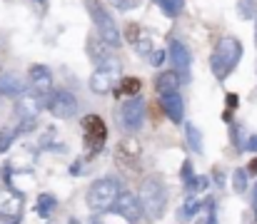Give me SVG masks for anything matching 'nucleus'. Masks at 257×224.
Returning a JSON list of instances; mask_svg holds the SVG:
<instances>
[{
    "instance_id": "a211bd4d",
    "label": "nucleus",
    "mask_w": 257,
    "mask_h": 224,
    "mask_svg": "<svg viewBox=\"0 0 257 224\" xmlns=\"http://www.w3.org/2000/svg\"><path fill=\"white\" fill-rule=\"evenodd\" d=\"M87 53H90V58H92L95 63H102L105 58L112 55V48H110L105 40L97 38V40H90V43H87Z\"/></svg>"
},
{
    "instance_id": "412c9836",
    "label": "nucleus",
    "mask_w": 257,
    "mask_h": 224,
    "mask_svg": "<svg viewBox=\"0 0 257 224\" xmlns=\"http://www.w3.org/2000/svg\"><path fill=\"white\" fill-rule=\"evenodd\" d=\"M140 92V80L138 77H125L120 82V87L115 90V95H127V97H135Z\"/></svg>"
},
{
    "instance_id": "473e14b6",
    "label": "nucleus",
    "mask_w": 257,
    "mask_h": 224,
    "mask_svg": "<svg viewBox=\"0 0 257 224\" xmlns=\"http://www.w3.org/2000/svg\"><path fill=\"white\" fill-rule=\"evenodd\" d=\"M138 5V0H117V8L120 10H130V8H135Z\"/></svg>"
},
{
    "instance_id": "f8f14e48",
    "label": "nucleus",
    "mask_w": 257,
    "mask_h": 224,
    "mask_svg": "<svg viewBox=\"0 0 257 224\" xmlns=\"http://www.w3.org/2000/svg\"><path fill=\"white\" fill-rule=\"evenodd\" d=\"M23 214V197L13 189H0V217L8 222H18Z\"/></svg>"
},
{
    "instance_id": "4be33fe9",
    "label": "nucleus",
    "mask_w": 257,
    "mask_h": 224,
    "mask_svg": "<svg viewBox=\"0 0 257 224\" xmlns=\"http://www.w3.org/2000/svg\"><path fill=\"white\" fill-rule=\"evenodd\" d=\"M160 8H163V13L168 15V18H177L182 10H185V0H155Z\"/></svg>"
},
{
    "instance_id": "6e6552de",
    "label": "nucleus",
    "mask_w": 257,
    "mask_h": 224,
    "mask_svg": "<svg viewBox=\"0 0 257 224\" xmlns=\"http://www.w3.org/2000/svg\"><path fill=\"white\" fill-rule=\"evenodd\" d=\"M170 63H172V73L177 75L180 82H190V65H192V58H190V50L180 43V40H172L170 43Z\"/></svg>"
},
{
    "instance_id": "e433bc0d",
    "label": "nucleus",
    "mask_w": 257,
    "mask_h": 224,
    "mask_svg": "<svg viewBox=\"0 0 257 224\" xmlns=\"http://www.w3.org/2000/svg\"><path fill=\"white\" fill-rule=\"evenodd\" d=\"M255 40H257V15H255Z\"/></svg>"
},
{
    "instance_id": "f03ea898",
    "label": "nucleus",
    "mask_w": 257,
    "mask_h": 224,
    "mask_svg": "<svg viewBox=\"0 0 257 224\" xmlns=\"http://www.w3.org/2000/svg\"><path fill=\"white\" fill-rule=\"evenodd\" d=\"M85 8H87V13H90V18H92V23H95V28H97L100 40H105L112 50L120 48V43H122L120 28L115 25V20H112V15L105 10V5L97 3V0H87Z\"/></svg>"
},
{
    "instance_id": "9d476101",
    "label": "nucleus",
    "mask_w": 257,
    "mask_h": 224,
    "mask_svg": "<svg viewBox=\"0 0 257 224\" xmlns=\"http://www.w3.org/2000/svg\"><path fill=\"white\" fill-rule=\"evenodd\" d=\"M143 122H145V100L135 95L122 105V125L130 132H138L143 130Z\"/></svg>"
},
{
    "instance_id": "cd10ccee",
    "label": "nucleus",
    "mask_w": 257,
    "mask_h": 224,
    "mask_svg": "<svg viewBox=\"0 0 257 224\" xmlns=\"http://www.w3.org/2000/svg\"><path fill=\"white\" fill-rule=\"evenodd\" d=\"M207 187V177H192L190 182H187V189L190 192H202Z\"/></svg>"
},
{
    "instance_id": "1a4fd4ad",
    "label": "nucleus",
    "mask_w": 257,
    "mask_h": 224,
    "mask_svg": "<svg viewBox=\"0 0 257 224\" xmlns=\"http://www.w3.org/2000/svg\"><path fill=\"white\" fill-rule=\"evenodd\" d=\"M43 107H45V95H40V92H35V90H25V92L18 97L15 112H18L20 120H38V115H40Z\"/></svg>"
},
{
    "instance_id": "72a5a7b5",
    "label": "nucleus",
    "mask_w": 257,
    "mask_h": 224,
    "mask_svg": "<svg viewBox=\"0 0 257 224\" xmlns=\"http://www.w3.org/2000/svg\"><path fill=\"white\" fill-rule=\"evenodd\" d=\"M242 149H252V152H257V135H250L247 137V142H245V147Z\"/></svg>"
},
{
    "instance_id": "2eb2a0df",
    "label": "nucleus",
    "mask_w": 257,
    "mask_h": 224,
    "mask_svg": "<svg viewBox=\"0 0 257 224\" xmlns=\"http://www.w3.org/2000/svg\"><path fill=\"white\" fill-rule=\"evenodd\" d=\"M25 80L18 73H3L0 75V95L5 97H20L25 92Z\"/></svg>"
},
{
    "instance_id": "0eeeda50",
    "label": "nucleus",
    "mask_w": 257,
    "mask_h": 224,
    "mask_svg": "<svg viewBox=\"0 0 257 224\" xmlns=\"http://www.w3.org/2000/svg\"><path fill=\"white\" fill-rule=\"evenodd\" d=\"M83 137H85V147L92 154L102 149L105 137H107V127H105L102 117H97V115H85L83 117Z\"/></svg>"
},
{
    "instance_id": "7c9ffc66",
    "label": "nucleus",
    "mask_w": 257,
    "mask_h": 224,
    "mask_svg": "<svg viewBox=\"0 0 257 224\" xmlns=\"http://www.w3.org/2000/svg\"><path fill=\"white\" fill-rule=\"evenodd\" d=\"M192 177H195V174H192V164H190V162H185V164H182V179H185V184H187Z\"/></svg>"
},
{
    "instance_id": "b1692460",
    "label": "nucleus",
    "mask_w": 257,
    "mask_h": 224,
    "mask_svg": "<svg viewBox=\"0 0 257 224\" xmlns=\"http://www.w3.org/2000/svg\"><path fill=\"white\" fill-rule=\"evenodd\" d=\"M237 15L242 20H252V15H257V3L255 0H237Z\"/></svg>"
},
{
    "instance_id": "6ab92c4d",
    "label": "nucleus",
    "mask_w": 257,
    "mask_h": 224,
    "mask_svg": "<svg viewBox=\"0 0 257 224\" xmlns=\"http://www.w3.org/2000/svg\"><path fill=\"white\" fill-rule=\"evenodd\" d=\"M185 140H187V145H190V149L192 152H202V135H200V130L192 125V122H187L185 125Z\"/></svg>"
},
{
    "instance_id": "58836bf2",
    "label": "nucleus",
    "mask_w": 257,
    "mask_h": 224,
    "mask_svg": "<svg viewBox=\"0 0 257 224\" xmlns=\"http://www.w3.org/2000/svg\"><path fill=\"white\" fill-rule=\"evenodd\" d=\"M255 204H257V187H255Z\"/></svg>"
},
{
    "instance_id": "20e7f679",
    "label": "nucleus",
    "mask_w": 257,
    "mask_h": 224,
    "mask_svg": "<svg viewBox=\"0 0 257 224\" xmlns=\"http://www.w3.org/2000/svg\"><path fill=\"white\" fill-rule=\"evenodd\" d=\"M117 194H120V187L115 179H97L87 189V207L92 212H107L112 202L117 199Z\"/></svg>"
},
{
    "instance_id": "4c0bfd02",
    "label": "nucleus",
    "mask_w": 257,
    "mask_h": 224,
    "mask_svg": "<svg viewBox=\"0 0 257 224\" xmlns=\"http://www.w3.org/2000/svg\"><path fill=\"white\" fill-rule=\"evenodd\" d=\"M38 3H40V5H48V0H38Z\"/></svg>"
},
{
    "instance_id": "c85d7f7f",
    "label": "nucleus",
    "mask_w": 257,
    "mask_h": 224,
    "mask_svg": "<svg viewBox=\"0 0 257 224\" xmlns=\"http://www.w3.org/2000/svg\"><path fill=\"white\" fill-rule=\"evenodd\" d=\"M125 38H127L130 43H135V40L140 38V28H138V25H127V30H125Z\"/></svg>"
},
{
    "instance_id": "c9c22d12",
    "label": "nucleus",
    "mask_w": 257,
    "mask_h": 224,
    "mask_svg": "<svg viewBox=\"0 0 257 224\" xmlns=\"http://www.w3.org/2000/svg\"><path fill=\"white\" fill-rule=\"evenodd\" d=\"M247 169H250V172H252V174H257V159H252V162H250V164H247Z\"/></svg>"
},
{
    "instance_id": "a19ab883",
    "label": "nucleus",
    "mask_w": 257,
    "mask_h": 224,
    "mask_svg": "<svg viewBox=\"0 0 257 224\" xmlns=\"http://www.w3.org/2000/svg\"><path fill=\"white\" fill-rule=\"evenodd\" d=\"M92 224H95V222H92Z\"/></svg>"
},
{
    "instance_id": "5701e85b",
    "label": "nucleus",
    "mask_w": 257,
    "mask_h": 224,
    "mask_svg": "<svg viewBox=\"0 0 257 224\" xmlns=\"http://www.w3.org/2000/svg\"><path fill=\"white\" fill-rule=\"evenodd\" d=\"M55 207H58V199H55L53 194H40V197H38V214H40V217H48Z\"/></svg>"
},
{
    "instance_id": "39448f33",
    "label": "nucleus",
    "mask_w": 257,
    "mask_h": 224,
    "mask_svg": "<svg viewBox=\"0 0 257 224\" xmlns=\"http://www.w3.org/2000/svg\"><path fill=\"white\" fill-rule=\"evenodd\" d=\"M122 73V63L117 58H105L102 63H97V70L90 75V90L97 95H107L115 85V77Z\"/></svg>"
},
{
    "instance_id": "7ed1b4c3",
    "label": "nucleus",
    "mask_w": 257,
    "mask_h": 224,
    "mask_svg": "<svg viewBox=\"0 0 257 224\" xmlns=\"http://www.w3.org/2000/svg\"><path fill=\"white\" fill-rule=\"evenodd\" d=\"M138 202H140V209L150 219H160L165 214V207H168V192L158 179H145L143 187H140Z\"/></svg>"
},
{
    "instance_id": "423d86ee",
    "label": "nucleus",
    "mask_w": 257,
    "mask_h": 224,
    "mask_svg": "<svg viewBox=\"0 0 257 224\" xmlns=\"http://www.w3.org/2000/svg\"><path fill=\"white\" fill-rule=\"evenodd\" d=\"M45 107L50 110L53 117H58V120H70V117L78 112V100H75V95L68 92V90H55V92L45 100Z\"/></svg>"
},
{
    "instance_id": "f704fd0d",
    "label": "nucleus",
    "mask_w": 257,
    "mask_h": 224,
    "mask_svg": "<svg viewBox=\"0 0 257 224\" xmlns=\"http://www.w3.org/2000/svg\"><path fill=\"white\" fill-rule=\"evenodd\" d=\"M215 182H217V184H220V187H225V174H222V172H220V169H217V172H215Z\"/></svg>"
},
{
    "instance_id": "4468645a",
    "label": "nucleus",
    "mask_w": 257,
    "mask_h": 224,
    "mask_svg": "<svg viewBox=\"0 0 257 224\" xmlns=\"http://www.w3.org/2000/svg\"><path fill=\"white\" fill-rule=\"evenodd\" d=\"M160 102H163V112L170 117L172 122H182V117H185V102H182L180 92L160 95Z\"/></svg>"
},
{
    "instance_id": "393cba45",
    "label": "nucleus",
    "mask_w": 257,
    "mask_h": 224,
    "mask_svg": "<svg viewBox=\"0 0 257 224\" xmlns=\"http://www.w3.org/2000/svg\"><path fill=\"white\" fill-rule=\"evenodd\" d=\"M232 189L237 194H245L247 192V172L245 169H235L232 172Z\"/></svg>"
},
{
    "instance_id": "f257e3e1",
    "label": "nucleus",
    "mask_w": 257,
    "mask_h": 224,
    "mask_svg": "<svg viewBox=\"0 0 257 224\" xmlns=\"http://www.w3.org/2000/svg\"><path fill=\"white\" fill-rule=\"evenodd\" d=\"M240 58H242V43H240L237 38H232V35H225V38L215 45V53H212V58H210V70L222 82V80H227L230 73L237 68Z\"/></svg>"
},
{
    "instance_id": "c756f323",
    "label": "nucleus",
    "mask_w": 257,
    "mask_h": 224,
    "mask_svg": "<svg viewBox=\"0 0 257 224\" xmlns=\"http://www.w3.org/2000/svg\"><path fill=\"white\" fill-rule=\"evenodd\" d=\"M150 63H153L155 68H160V65L165 63V53H163V50H155V53H150Z\"/></svg>"
},
{
    "instance_id": "9b49d317",
    "label": "nucleus",
    "mask_w": 257,
    "mask_h": 224,
    "mask_svg": "<svg viewBox=\"0 0 257 224\" xmlns=\"http://www.w3.org/2000/svg\"><path fill=\"white\" fill-rule=\"evenodd\" d=\"M115 214H120V217H125L127 222H138L140 217H143V209H140V202H138V197L133 194V192H120L117 194V199L112 202V207H110Z\"/></svg>"
},
{
    "instance_id": "2f4dec72",
    "label": "nucleus",
    "mask_w": 257,
    "mask_h": 224,
    "mask_svg": "<svg viewBox=\"0 0 257 224\" xmlns=\"http://www.w3.org/2000/svg\"><path fill=\"white\" fill-rule=\"evenodd\" d=\"M225 102H227V110H235V107H237V102H240V97H237V95H227V97H225Z\"/></svg>"
},
{
    "instance_id": "a878e982",
    "label": "nucleus",
    "mask_w": 257,
    "mask_h": 224,
    "mask_svg": "<svg viewBox=\"0 0 257 224\" xmlns=\"http://www.w3.org/2000/svg\"><path fill=\"white\" fill-rule=\"evenodd\" d=\"M133 45H135V50H138L140 55H150L153 48H155V45H153V38H148V35H140Z\"/></svg>"
},
{
    "instance_id": "f3484780",
    "label": "nucleus",
    "mask_w": 257,
    "mask_h": 224,
    "mask_svg": "<svg viewBox=\"0 0 257 224\" xmlns=\"http://www.w3.org/2000/svg\"><path fill=\"white\" fill-rule=\"evenodd\" d=\"M155 87H158V92H160V95L177 92V87H180V80H177V75L172 73V70H165V73L158 75V80H155Z\"/></svg>"
},
{
    "instance_id": "ea45409f",
    "label": "nucleus",
    "mask_w": 257,
    "mask_h": 224,
    "mask_svg": "<svg viewBox=\"0 0 257 224\" xmlns=\"http://www.w3.org/2000/svg\"><path fill=\"white\" fill-rule=\"evenodd\" d=\"M68 224H78V222H75V219H70V222H68Z\"/></svg>"
},
{
    "instance_id": "ddd939ff",
    "label": "nucleus",
    "mask_w": 257,
    "mask_h": 224,
    "mask_svg": "<svg viewBox=\"0 0 257 224\" xmlns=\"http://www.w3.org/2000/svg\"><path fill=\"white\" fill-rule=\"evenodd\" d=\"M30 85L35 92L48 95L53 90V73L45 65H30Z\"/></svg>"
},
{
    "instance_id": "bb28decb",
    "label": "nucleus",
    "mask_w": 257,
    "mask_h": 224,
    "mask_svg": "<svg viewBox=\"0 0 257 224\" xmlns=\"http://www.w3.org/2000/svg\"><path fill=\"white\" fill-rule=\"evenodd\" d=\"M200 207H202L200 199H195V197L187 199V202H185V209H182V217H195V214L200 212Z\"/></svg>"
},
{
    "instance_id": "dca6fc26",
    "label": "nucleus",
    "mask_w": 257,
    "mask_h": 224,
    "mask_svg": "<svg viewBox=\"0 0 257 224\" xmlns=\"http://www.w3.org/2000/svg\"><path fill=\"white\" fill-rule=\"evenodd\" d=\"M138 157H140V145H138L135 140H122V142H120V147H117V162L133 167V162H135Z\"/></svg>"
},
{
    "instance_id": "aec40b11",
    "label": "nucleus",
    "mask_w": 257,
    "mask_h": 224,
    "mask_svg": "<svg viewBox=\"0 0 257 224\" xmlns=\"http://www.w3.org/2000/svg\"><path fill=\"white\" fill-rule=\"evenodd\" d=\"M18 135H20V132H18V127H13V125H5V127L0 130V154L13 147V142H15Z\"/></svg>"
}]
</instances>
